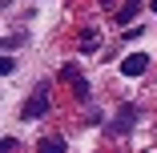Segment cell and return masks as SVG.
I'll list each match as a JSON object with an SVG mask.
<instances>
[{
    "label": "cell",
    "instance_id": "4",
    "mask_svg": "<svg viewBox=\"0 0 157 153\" xmlns=\"http://www.w3.org/2000/svg\"><path fill=\"white\" fill-rule=\"evenodd\" d=\"M133 121H137V109H133V105H121V113H117V121L109 125V133H125Z\"/></svg>",
    "mask_w": 157,
    "mask_h": 153
},
{
    "label": "cell",
    "instance_id": "7",
    "mask_svg": "<svg viewBox=\"0 0 157 153\" xmlns=\"http://www.w3.org/2000/svg\"><path fill=\"white\" fill-rule=\"evenodd\" d=\"M97 48H101V40L93 36V33H85V36H81V52H97Z\"/></svg>",
    "mask_w": 157,
    "mask_h": 153
},
{
    "label": "cell",
    "instance_id": "8",
    "mask_svg": "<svg viewBox=\"0 0 157 153\" xmlns=\"http://www.w3.org/2000/svg\"><path fill=\"white\" fill-rule=\"evenodd\" d=\"M0 73H4V77H8V73H16V65H12V56H0Z\"/></svg>",
    "mask_w": 157,
    "mask_h": 153
},
{
    "label": "cell",
    "instance_id": "6",
    "mask_svg": "<svg viewBox=\"0 0 157 153\" xmlns=\"http://www.w3.org/2000/svg\"><path fill=\"white\" fill-rule=\"evenodd\" d=\"M137 12H141V0H129V4H125V8L117 12V24H129V20H133Z\"/></svg>",
    "mask_w": 157,
    "mask_h": 153
},
{
    "label": "cell",
    "instance_id": "2",
    "mask_svg": "<svg viewBox=\"0 0 157 153\" xmlns=\"http://www.w3.org/2000/svg\"><path fill=\"white\" fill-rule=\"evenodd\" d=\"M60 77L73 81V89H77V97H81V101H89V81L81 77V69H77V65H60Z\"/></svg>",
    "mask_w": 157,
    "mask_h": 153
},
{
    "label": "cell",
    "instance_id": "3",
    "mask_svg": "<svg viewBox=\"0 0 157 153\" xmlns=\"http://www.w3.org/2000/svg\"><path fill=\"white\" fill-rule=\"evenodd\" d=\"M145 69H149V56H145V52H129V56L121 60V73H125V77H141Z\"/></svg>",
    "mask_w": 157,
    "mask_h": 153
},
{
    "label": "cell",
    "instance_id": "5",
    "mask_svg": "<svg viewBox=\"0 0 157 153\" xmlns=\"http://www.w3.org/2000/svg\"><path fill=\"white\" fill-rule=\"evenodd\" d=\"M36 153H65V137H44L36 145Z\"/></svg>",
    "mask_w": 157,
    "mask_h": 153
},
{
    "label": "cell",
    "instance_id": "9",
    "mask_svg": "<svg viewBox=\"0 0 157 153\" xmlns=\"http://www.w3.org/2000/svg\"><path fill=\"white\" fill-rule=\"evenodd\" d=\"M153 12H157V0H153Z\"/></svg>",
    "mask_w": 157,
    "mask_h": 153
},
{
    "label": "cell",
    "instance_id": "1",
    "mask_svg": "<svg viewBox=\"0 0 157 153\" xmlns=\"http://www.w3.org/2000/svg\"><path fill=\"white\" fill-rule=\"evenodd\" d=\"M48 113V81H40L36 89H33V97H28V105L20 109V117L24 121H36V117H44Z\"/></svg>",
    "mask_w": 157,
    "mask_h": 153
}]
</instances>
